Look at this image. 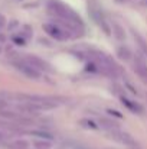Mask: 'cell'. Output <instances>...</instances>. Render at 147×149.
Instances as JSON below:
<instances>
[{"label": "cell", "mask_w": 147, "mask_h": 149, "mask_svg": "<svg viewBox=\"0 0 147 149\" xmlns=\"http://www.w3.org/2000/svg\"><path fill=\"white\" fill-rule=\"evenodd\" d=\"M48 9V13L50 16L55 17L56 22H59L62 26H65L71 33L72 36H81L84 33V22L81 19V16L72 10L69 6L63 4L62 1H58V0H50L46 6Z\"/></svg>", "instance_id": "obj_1"}, {"label": "cell", "mask_w": 147, "mask_h": 149, "mask_svg": "<svg viewBox=\"0 0 147 149\" xmlns=\"http://www.w3.org/2000/svg\"><path fill=\"white\" fill-rule=\"evenodd\" d=\"M88 55H90V59L94 62L97 72H101L102 75H107L110 78H117L120 75V67L105 52L98 49H91L88 52Z\"/></svg>", "instance_id": "obj_2"}, {"label": "cell", "mask_w": 147, "mask_h": 149, "mask_svg": "<svg viewBox=\"0 0 147 149\" xmlns=\"http://www.w3.org/2000/svg\"><path fill=\"white\" fill-rule=\"evenodd\" d=\"M88 13L91 15L92 20L98 25V28L102 29L104 33L111 35V26H110V23L107 22V19H105V16H104L101 7L98 6L97 0H88Z\"/></svg>", "instance_id": "obj_3"}, {"label": "cell", "mask_w": 147, "mask_h": 149, "mask_svg": "<svg viewBox=\"0 0 147 149\" xmlns=\"http://www.w3.org/2000/svg\"><path fill=\"white\" fill-rule=\"evenodd\" d=\"M43 31H45V33L50 36L52 39H55V41H66V39H71V38H74L72 36V33L65 28V26H62L59 22H48V23H45L43 25Z\"/></svg>", "instance_id": "obj_4"}, {"label": "cell", "mask_w": 147, "mask_h": 149, "mask_svg": "<svg viewBox=\"0 0 147 149\" xmlns=\"http://www.w3.org/2000/svg\"><path fill=\"white\" fill-rule=\"evenodd\" d=\"M12 64H13V67H14L19 72H22L25 77H28V78H30V80H39L41 75H42L41 71H38L36 68H33V67H32L30 64H28L23 58L13 59Z\"/></svg>", "instance_id": "obj_5"}, {"label": "cell", "mask_w": 147, "mask_h": 149, "mask_svg": "<svg viewBox=\"0 0 147 149\" xmlns=\"http://www.w3.org/2000/svg\"><path fill=\"white\" fill-rule=\"evenodd\" d=\"M110 132V135H111V138L112 139H115V141H118L120 143H123V145H126L127 148L130 149H140V145H139V142L130 135V133H127V132H123V130H120L118 127H114V129H110L108 130Z\"/></svg>", "instance_id": "obj_6"}, {"label": "cell", "mask_w": 147, "mask_h": 149, "mask_svg": "<svg viewBox=\"0 0 147 149\" xmlns=\"http://www.w3.org/2000/svg\"><path fill=\"white\" fill-rule=\"evenodd\" d=\"M28 64H30L33 68H36L38 71L41 72H52V68L46 61H43L42 58L36 56V55H30V54H26L25 56H22Z\"/></svg>", "instance_id": "obj_7"}, {"label": "cell", "mask_w": 147, "mask_h": 149, "mask_svg": "<svg viewBox=\"0 0 147 149\" xmlns=\"http://www.w3.org/2000/svg\"><path fill=\"white\" fill-rule=\"evenodd\" d=\"M134 71L147 84V58L143 55H134Z\"/></svg>", "instance_id": "obj_8"}, {"label": "cell", "mask_w": 147, "mask_h": 149, "mask_svg": "<svg viewBox=\"0 0 147 149\" xmlns=\"http://www.w3.org/2000/svg\"><path fill=\"white\" fill-rule=\"evenodd\" d=\"M121 103H123L131 113H134V114H144V107H143L140 103L128 99V97H124V96H121Z\"/></svg>", "instance_id": "obj_9"}, {"label": "cell", "mask_w": 147, "mask_h": 149, "mask_svg": "<svg viewBox=\"0 0 147 149\" xmlns=\"http://www.w3.org/2000/svg\"><path fill=\"white\" fill-rule=\"evenodd\" d=\"M111 31H112V35L115 36L117 41H124L126 39V32H124V28L121 25H118L117 22H112L111 23Z\"/></svg>", "instance_id": "obj_10"}, {"label": "cell", "mask_w": 147, "mask_h": 149, "mask_svg": "<svg viewBox=\"0 0 147 149\" xmlns=\"http://www.w3.org/2000/svg\"><path fill=\"white\" fill-rule=\"evenodd\" d=\"M133 36H134V39H136V44L139 45V48H140V51H141L143 56H146L147 58V41L140 35V33H137L136 31H133Z\"/></svg>", "instance_id": "obj_11"}, {"label": "cell", "mask_w": 147, "mask_h": 149, "mask_svg": "<svg viewBox=\"0 0 147 149\" xmlns=\"http://www.w3.org/2000/svg\"><path fill=\"white\" fill-rule=\"evenodd\" d=\"M117 55L121 58V59H130L131 58V51L128 47H126V45H121V47H118L117 48Z\"/></svg>", "instance_id": "obj_12"}, {"label": "cell", "mask_w": 147, "mask_h": 149, "mask_svg": "<svg viewBox=\"0 0 147 149\" xmlns=\"http://www.w3.org/2000/svg\"><path fill=\"white\" fill-rule=\"evenodd\" d=\"M12 39H13V42H14L16 45H25V44H26V38H25L22 33H19V35H14Z\"/></svg>", "instance_id": "obj_13"}, {"label": "cell", "mask_w": 147, "mask_h": 149, "mask_svg": "<svg viewBox=\"0 0 147 149\" xmlns=\"http://www.w3.org/2000/svg\"><path fill=\"white\" fill-rule=\"evenodd\" d=\"M81 123H82V126H85V127H91V129H98L97 123H95V122H92V120H88V119H82V120H81Z\"/></svg>", "instance_id": "obj_14"}, {"label": "cell", "mask_w": 147, "mask_h": 149, "mask_svg": "<svg viewBox=\"0 0 147 149\" xmlns=\"http://www.w3.org/2000/svg\"><path fill=\"white\" fill-rule=\"evenodd\" d=\"M35 146H36V149H49L50 148V145H49L48 142H35Z\"/></svg>", "instance_id": "obj_15"}, {"label": "cell", "mask_w": 147, "mask_h": 149, "mask_svg": "<svg viewBox=\"0 0 147 149\" xmlns=\"http://www.w3.org/2000/svg\"><path fill=\"white\" fill-rule=\"evenodd\" d=\"M4 26H6V19L3 15H0V29H3Z\"/></svg>", "instance_id": "obj_16"}]
</instances>
